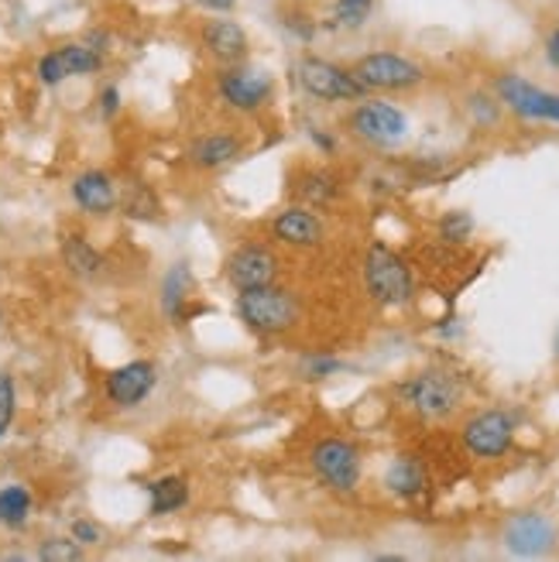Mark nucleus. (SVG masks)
<instances>
[{
    "label": "nucleus",
    "instance_id": "1",
    "mask_svg": "<svg viewBox=\"0 0 559 562\" xmlns=\"http://www.w3.org/2000/svg\"><path fill=\"white\" fill-rule=\"evenodd\" d=\"M237 316L250 333L278 336V333H289L295 326L299 305L289 292L275 289V285H261V289L237 292Z\"/></svg>",
    "mask_w": 559,
    "mask_h": 562
},
{
    "label": "nucleus",
    "instance_id": "2",
    "mask_svg": "<svg viewBox=\"0 0 559 562\" xmlns=\"http://www.w3.org/2000/svg\"><path fill=\"white\" fill-rule=\"evenodd\" d=\"M350 72L365 87V93H409L423 87L426 79V69L399 52H371L365 59H357Z\"/></svg>",
    "mask_w": 559,
    "mask_h": 562
},
{
    "label": "nucleus",
    "instance_id": "3",
    "mask_svg": "<svg viewBox=\"0 0 559 562\" xmlns=\"http://www.w3.org/2000/svg\"><path fill=\"white\" fill-rule=\"evenodd\" d=\"M365 281H368V292L374 295V302H381V305H409L412 292H415L409 265L384 244H374L368 250Z\"/></svg>",
    "mask_w": 559,
    "mask_h": 562
},
{
    "label": "nucleus",
    "instance_id": "4",
    "mask_svg": "<svg viewBox=\"0 0 559 562\" xmlns=\"http://www.w3.org/2000/svg\"><path fill=\"white\" fill-rule=\"evenodd\" d=\"M299 87L323 103H347V100L365 97V87L354 79L350 69L329 59H320V55H305L299 63Z\"/></svg>",
    "mask_w": 559,
    "mask_h": 562
},
{
    "label": "nucleus",
    "instance_id": "5",
    "mask_svg": "<svg viewBox=\"0 0 559 562\" xmlns=\"http://www.w3.org/2000/svg\"><path fill=\"white\" fill-rule=\"evenodd\" d=\"M347 127L354 137L368 140V145H374V148H391V145H399V140H405L409 117L399 106H391L384 100H365L360 106L350 110Z\"/></svg>",
    "mask_w": 559,
    "mask_h": 562
},
{
    "label": "nucleus",
    "instance_id": "6",
    "mask_svg": "<svg viewBox=\"0 0 559 562\" xmlns=\"http://www.w3.org/2000/svg\"><path fill=\"white\" fill-rule=\"evenodd\" d=\"M216 90H220L223 103H231L234 110H241V114H255V110H261L271 100L275 79L268 72L234 63L216 76Z\"/></svg>",
    "mask_w": 559,
    "mask_h": 562
},
{
    "label": "nucleus",
    "instance_id": "7",
    "mask_svg": "<svg viewBox=\"0 0 559 562\" xmlns=\"http://www.w3.org/2000/svg\"><path fill=\"white\" fill-rule=\"evenodd\" d=\"M494 90H497L501 103L512 106L518 117L559 124V93L539 90V87H533V82L522 79V76H515V72L497 76Z\"/></svg>",
    "mask_w": 559,
    "mask_h": 562
},
{
    "label": "nucleus",
    "instance_id": "8",
    "mask_svg": "<svg viewBox=\"0 0 559 562\" xmlns=\"http://www.w3.org/2000/svg\"><path fill=\"white\" fill-rule=\"evenodd\" d=\"M313 470L333 491L350 494L360 484V453L344 439H323L313 446Z\"/></svg>",
    "mask_w": 559,
    "mask_h": 562
},
{
    "label": "nucleus",
    "instance_id": "9",
    "mask_svg": "<svg viewBox=\"0 0 559 562\" xmlns=\"http://www.w3.org/2000/svg\"><path fill=\"white\" fill-rule=\"evenodd\" d=\"M402 395L423 418H446L460 405V384L450 374L426 371L412 378L409 384H402Z\"/></svg>",
    "mask_w": 559,
    "mask_h": 562
},
{
    "label": "nucleus",
    "instance_id": "10",
    "mask_svg": "<svg viewBox=\"0 0 559 562\" xmlns=\"http://www.w3.org/2000/svg\"><path fill=\"white\" fill-rule=\"evenodd\" d=\"M515 426L505 412H481L463 426V446L481 460H497L512 449Z\"/></svg>",
    "mask_w": 559,
    "mask_h": 562
},
{
    "label": "nucleus",
    "instance_id": "11",
    "mask_svg": "<svg viewBox=\"0 0 559 562\" xmlns=\"http://www.w3.org/2000/svg\"><path fill=\"white\" fill-rule=\"evenodd\" d=\"M103 69V55L93 45H63V48H52L38 59V79L45 87H59L63 79L69 76H90Z\"/></svg>",
    "mask_w": 559,
    "mask_h": 562
},
{
    "label": "nucleus",
    "instance_id": "12",
    "mask_svg": "<svg viewBox=\"0 0 559 562\" xmlns=\"http://www.w3.org/2000/svg\"><path fill=\"white\" fill-rule=\"evenodd\" d=\"M275 278H278V258H275V250L265 244H244L227 261V281L237 292L275 285Z\"/></svg>",
    "mask_w": 559,
    "mask_h": 562
},
{
    "label": "nucleus",
    "instance_id": "13",
    "mask_svg": "<svg viewBox=\"0 0 559 562\" xmlns=\"http://www.w3.org/2000/svg\"><path fill=\"white\" fill-rule=\"evenodd\" d=\"M158 384V368L152 360H131L124 363V368L118 371H110L107 378V398L110 405H118V408H134V405H142L152 391Z\"/></svg>",
    "mask_w": 559,
    "mask_h": 562
},
{
    "label": "nucleus",
    "instance_id": "14",
    "mask_svg": "<svg viewBox=\"0 0 559 562\" xmlns=\"http://www.w3.org/2000/svg\"><path fill=\"white\" fill-rule=\"evenodd\" d=\"M552 546H556V525H552V518H546L539 512L515 515L505 525V549L515 555H525V559L546 555Z\"/></svg>",
    "mask_w": 559,
    "mask_h": 562
},
{
    "label": "nucleus",
    "instance_id": "15",
    "mask_svg": "<svg viewBox=\"0 0 559 562\" xmlns=\"http://www.w3.org/2000/svg\"><path fill=\"white\" fill-rule=\"evenodd\" d=\"M200 42H203V48L213 55V59L227 63V66L244 63V55L250 48L247 32L237 21H231V18H210L203 24V32H200Z\"/></svg>",
    "mask_w": 559,
    "mask_h": 562
},
{
    "label": "nucleus",
    "instance_id": "16",
    "mask_svg": "<svg viewBox=\"0 0 559 562\" xmlns=\"http://www.w3.org/2000/svg\"><path fill=\"white\" fill-rule=\"evenodd\" d=\"M271 234H275V240H282L289 247H320V240H323V223L310 210L289 206V210H282V213L275 216Z\"/></svg>",
    "mask_w": 559,
    "mask_h": 562
},
{
    "label": "nucleus",
    "instance_id": "17",
    "mask_svg": "<svg viewBox=\"0 0 559 562\" xmlns=\"http://www.w3.org/2000/svg\"><path fill=\"white\" fill-rule=\"evenodd\" d=\"M72 200L79 210H87V213H110L118 206V186L110 182L107 172H82L76 182H72Z\"/></svg>",
    "mask_w": 559,
    "mask_h": 562
},
{
    "label": "nucleus",
    "instance_id": "18",
    "mask_svg": "<svg viewBox=\"0 0 559 562\" xmlns=\"http://www.w3.org/2000/svg\"><path fill=\"white\" fill-rule=\"evenodd\" d=\"M241 151H244V145H241V137H234V134H203L189 148V158H192L195 168H206V172H213V168L237 161Z\"/></svg>",
    "mask_w": 559,
    "mask_h": 562
},
{
    "label": "nucleus",
    "instance_id": "19",
    "mask_svg": "<svg viewBox=\"0 0 559 562\" xmlns=\"http://www.w3.org/2000/svg\"><path fill=\"white\" fill-rule=\"evenodd\" d=\"M192 289H195V281H192L189 265H176L169 274H165V281H161V313L169 316L172 323L189 319L186 302L192 299Z\"/></svg>",
    "mask_w": 559,
    "mask_h": 562
},
{
    "label": "nucleus",
    "instance_id": "20",
    "mask_svg": "<svg viewBox=\"0 0 559 562\" xmlns=\"http://www.w3.org/2000/svg\"><path fill=\"white\" fill-rule=\"evenodd\" d=\"M148 497H152V515H172V512L186 508L189 481H186V476H179V473L158 476V481L148 487Z\"/></svg>",
    "mask_w": 559,
    "mask_h": 562
},
{
    "label": "nucleus",
    "instance_id": "21",
    "mask_svg": "<svg viewBox=\"0 0 559 562\" xmlns=\"http://www.w3.org/2000/svg\"><path fill=\"white\" fill-rule=\"evenodd\" d=\"M384 487L391 494H399V497H415L418 491L426 487V473L412 457H399L384 473Z\"/></svg>",
    "mask_w": 559,
    "mask_h": 562
},
{
    "label": "nucleus",
    "instance_id": "22",
    "mask_svg": "<svg viewBox=\"0 0 559 562\" xmlns=\"http://www.w3.org/2000/svg\"><path fill=\"white\" fill-rule=\"evenodd\" d=\"M63 258H66L69 271L79 274V278H93V274H100V268H103V258L90 247V240H87V237H79V234H72V237L63 240Z\"/></svg>",
    "mask_w": 559,
    "mask_h": 562
},
{
    "label": "nucleus",
    "instance_id": "23",
    "mask_svg": "<svg viewBox=\"0 0 559 562\" xmlns=\"http://www.w3.org/2000/svg\"><path fill=\"white\" fill-rule=\"evenodd\" d=\"M32 515V491L21 487V484H11L0 491V525L4 528H21Z\"/></svg>",
    "mask_w": 559,
    "mask_h": 562
},
{
    "label": "nucleus",
    "instance_id": "24",
    "mask_svg": "<svg viewBox=\"0 0 559 562\" xmlns=\"http://www.w3.org/2000/svg\"><path fill=\"white\" fill-rule=\"evenodd\" d=\"M371 8H374V0H337V4H333V24L354 32V27H360L371 18Z\"/></svg>",
    "mask_w": 559,
    "mask_h": 562
},
{
    "label": "nucleus",
    "instance_id": "25",
    "mask_svg": "<svg viewBox=\"0 0 559 562\" xmlns=\"http://www.w3.org/2000/svg\"><path fill=\"white\" fill-rule=\"evenodd\" d=\"M299 195H302L305 203L320 206V203H329L333 195H337V186H333V179H329V176H323V172H310V176H302Z\"/></svg>",
    "mask_w": 559,
    "mask_h": 562
},
{
    "label": "nucleus",
    "instance_id": "26",
    "mask_svg": "<svg viewBox=\"0 0 559 562\" xmlns=\"http://www.w3.org/2000/svg\"><path fill=\"white\" fill-rule=\"evenodd\" d=\"M470 231H473L470 213H446V216L439 220V237H443L446 244H463V240L470 237Z\"/></svg>",
    "mask_w": 559,
    "mask_h": 562
},
{
    "label": "nucleus",
    "instance_id": "27",
    "mask_svg": "<svg viewBox=\"0 0 559 562\" xmlns=\"http://www.w3.org/2000/svg\"><path fill=\"white\" fill-rule=\"evenodd\" d=\"M14 408H18L14 378H11V374H0V439H4V436H8V429H11Z\"/></svg>",
    "mask_w": 559,
    "mask_h": 562
},
{
    "label": "nucleus",
    "instance_id": "28",
    "mask_svg": "<svg viewBox=\"0 0 559 562\" xmlns=\"http://www.w3.org/2000/svg\"><path fill=\"white\" fill-rule=\"evenodd\" d=\"M38 559L45 562H72V559H82V549L79 542H63V539H48L42 549H38Z\"/></svg>",
    "mask_w": 559,
    "mask_h": 562
},
{
    "label": "nucleus",
    "instance_id": "29",
    "mask_svg": "<svg viewBox=\"0 0 559 562\" xmlns=\"http://www.w3.org/2000/svg\"><path fill=\"white\" fill-rule=\"evenodd\" d=\"M344 363L340 360H329V357H313L310 363H305V378H326V374H333V371H340Z\"/></svg>",
    "mask_w": 559,
    "mask_h": 562
},
{
    "label": "nucleus",
    "instance_id": "30",
    "mask_svg": "<svg viewBox=\"0 0 559 562\" xmlns=\"http://www.w3.org/2000/svg\"><path fill=\"white\" fill-rule=\"evenodd\" d=\"M72 539L79 542V546H97L100 542V528L93 525V521H72Z\"/></svg>",
    "mask_w": 559,
    "mask_h": 562
},
{
    "label": "nucleus",
    "instance_id": "31",
    "mask_svg": "<svg viewBox=\"0 0 559 562\" xmlns=\"http://www.w3.org/2000/svg\"><path fill=\"white\" fill-rule=\"evenodd\" d=\"M100 110H103V117H114L118 110H121V90L118 87H107L100 93Z\"/></svg>",
    "mask_w": 559,
    "mask_h": 562
},
{
    "label": "nucleus",
    "instance_id": "32",
    "mask_svg": "<svg viewBox=\"0 0 559 562\" xmlns=\"http://www.w3.org/2000/svg\"><path fill=\"white\" fill-rule=\"evenodd\" d=\"M195 4L206 8L210 14H227V11L237 8V0H195Z\"/></svg>",
    "mask_w": 559,
    "mask_h": 562
},
{
    "label": "nucleus",
    "instance_id": "33",
    "mask_svg": "<svg viewBox=\"0 0 559 562\" xmlns=\"http://www.w3.org/2000/svg\"><path fill=\"white\" fill-rule=\"evenodd\" d=\"M546 55H549V63L559 69V27L549 35V42H546Z\"/></svg>",
    "mask_w": 559,
    "mask_h": 562
},
{
    "label": "nucleus",
    "instance_id": "34",
    "mask_svg": "<svg viewBox=\"0 0 559 562\" xmlns=\"http://www.w3.org/2000/svg\"><path fill=\"white\" fill-rule=\"evenodd\" d=\"M556 350H559V333H556Z\"/></svg>",
    "mask_w": 559,
    "mask_h": 562
}]
</instances>
